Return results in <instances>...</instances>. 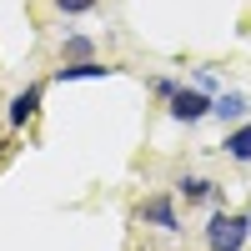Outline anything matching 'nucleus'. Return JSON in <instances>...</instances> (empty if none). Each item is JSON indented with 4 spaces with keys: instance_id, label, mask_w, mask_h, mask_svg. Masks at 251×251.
Here are the masks:
<instances>
[{
    "instance_id": "f257e3e1",
    "label": "nucleus",
    "mask_w": 251,
    "mask_h": 251,
    "mask_svg": "<svg viewBox=\"0 0 251 251\" xmlns=\"http://www.w3.org/2000/svg\"><path fill=\"white\" fill-rule=\"evenodd\" d=\"M246 236H251L246 211H211V221H206V246L211 251H241Z\"/></svg>"
},
{
    "instance_id": "f03ea898",
    "label": "nucleus",
    "mask_w": 251,
    "mask_h": 251,
    "mask_svg": "<svg viewBox=\"0 0 251 251\" xmlns=\"http://www.w3.org/2000/svg\"><path fill=\"white\" fill-rule=\"evenodd\" d=\"M211 111H216V96H211V91H201V86H176V96H171V121L196 126V121H206Z\"/></svg>"
},
{
    "instance_id": "7ed1b4c3",
    "label": "nucleus",
    "mask_w": 251,
    "mask_h": 251,
    "mask_svg": "<svg viewBox=\"0 0 251 251\" xmlns=\"http://www.w3.org/2000/svg\"><path fill=\"white\" fill-rule=\"evenodd\" d=\"M136 221H146V226H156V231H166V236H181L186 226H181V216H176V201L171 196H146L141 206H136Z\"/></svg>"
},
{
    "instance_id": "20e7f679",
    "label": "nucleus",
    "mask_w": 251,
    "mask_h": 251,
    "mask_svg": "<svg viewBox=\"0 0 251 251\" xmlns=\"http://www.w3.org/2000/svg\"><path fill=\"white\" fill-rule=\"evenodd\" d=\"M40 96H46V86H40V80H30L25 91H15V96H10V106H5V126H10V131H25V126L35 121Z\"/></svg>"
},
{
    "instance_id": "39448f33",
    "label": "nucleus",
    "mask_w": 251,
    "mask_h": 251,
    "mask_svg": "<svg viewBox=\"0 0 251 251\" xmlns=\"http://www.w3.org/2000/svg\"><path fill=\"white\" fill-rule=\"evenodd\" d=\"M176 196H181L186 206H221V186H216L211 176L186 171V176H176Z\"/></svg>"
},
{
    "instance_id": "423d86ee",
    "label": "nucleus",
    "mask_w": 251,
    "mask_h": 251,
    "mask_svg": "<svg viewBox=\"0 0 251 251\" xmlns=\"http://www.w3.org/2000/svg\"><path fill=\"white\" fill-rule=\"evenodd\" d=\"M121 66H100V60L91 55V60H66V66H55V86H71V80H106V75H116Z\"/></svg>"
},
{
    "instance_id": "0eeeda50",
    "label": "nucleus",
    "mask_w": 251,
    "mask_h": 251,
    "mask_svg": "<svg viewBox=\"0 0 251 251\" xmlns=\"http://www.w3.org/2000/svg\"><path fill=\"white\" fill-rule=\"evenodd\" d=\"M211 116H216V121H226V126H241V121L251 116V96H241V91H221Z\"/></svg>"
},
{
    "instance_id": "6e6552de",
    "label": "nucleus",
    "mask_w": 251,
    "mask_h": 251,
    "mask_svg": "<svg viewBox=\"0 0 251 251\" xmlns=\"http://www.w3.org/2000/svg\"><path fill=\"white\" fill-rule=\"evenodd\" d=\"M221 151L231 156L236 166H251V121H241V126H231V131H226Z\"/></svg>"
},
{
    "instance_id": "1a4fd4ad",
    "label": "nucleus",
    "mask_w": 251,
    "mask_h": 251,
    "mask_svg": "<svg viewBox=\"0 0 251 251\" xmlns=\"http://www.w3.org/2000/svg\"><path fill=\"white\" fill-rule=\"evenodd\" d=\"M91 55H96L91 35H66V40H60V60H91Z\"/></svg>"
},
{
    "instance_id": "9d476101",
    "label": "nucleus",
    "mask_w": 251,
    "mask_h": 251,
    "mask_svg": "<svg viewBox=\"0 0 251 251\" xmlns=\"http://www.w3.org/2000/svg\"><path fill=\"white\" fill-rule=\"evenodd\" d=\"M50 5H55L60 15H91V10L100 5V0H50Z\"/></svg>"
},
{
    "instance_id": "9b49d317",
    "label": "nucleus",
    "mask_w": 251,
    "mask_h": 251,
    "mask_svg": "<svg viewBox=\"0 0 251 251\" xmlns=\"http://www.w3.org/2000/svg\"><path fill=\"white\" fill-rule=\"evenodd\" d=\"M151 91H156L161 100H171V96H176V80H171V75H156V80H151Z\"/></svg>"
},
{
    "instance_id": "f8f14e48",
    "label": "nucleus",
    "mask_w": 251,
    "mask_h": 251,
    "mask_svg": "<svg viewBox=\"0 0 251 251\" xmlns=\"http://www.w3.org/2000/svg\"><path fill=\"white\" fill-rule=\"evenodd\" d=\"M196 86H201V91H211V96H221V80H216L211 71H201V66H196Z\"/></svg>"
},
{
    "instance_id": "ddd939ff",
    "label": "nucleus",
    "mask_w": 251,
    "mask_h": 251,
    "mask_svg": "<svg viewBox=\"0 0 251 251\" xmlns=\"http://www.w3.org/2000/svg\"><path fill=\"white\" fill-rule=\"evenodd\" d=\"M246 221H251V206H246Z\"/></svg>"
}]
</instances>
